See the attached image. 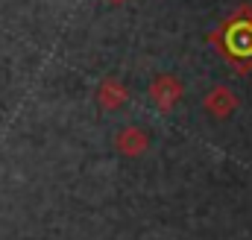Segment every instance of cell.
Wrapping results in <instances>:
<instances>
[{"label":"cell","instance_id":"4","mask_svg":"<svg viewBox=\"0 0 252 240\" xmlns=\"http://www.w3.org/2000/svg\"><path fill=\"white\" fill-rule=\"evenodd\" d=\"M103 97H106V103H118V100H121L124 94H121V91H118L115 85H106V91L100 94V100H103Z\"/></svg>","mask_w":252,"mask_h":240},{"label":"cell","instance_id":"2","mask_svg":"<svg viewBox=\"0 0 252 240\" xmlns=\"http://www.w3.org/2000/svg\"><path fill=\"white\" fill-rule=\"evenodd\" d=\"M121 147H124V150H129V152H138V150L144 147V135H141L138 129H129V132H124V135H121Z\"/></svg>","mask_w":252,"mask_h":240},{"label":"cell","instance_id":"3","mask_svg":"<svg viewBox=\"0 0 252 240\" xmlns=\"http://www.w3.org/2000/svg\"><path fill=\"white\" fill-rule=\"evenodd\" d=\"M229 106H232V100H229V94H226V91H217V94L211 97V109L223 112V109H229Z\"/></svg>","mask_w":252,"mask_h":240},{"label":"cell","instance_id":"1","mask_svg":"<svg viewBox=\"0 0 252 240\" xmlns=\"http://www.w3.org/2000/svg\"><path fill=\"white\" fill-rule=\"evenodd\" d=\"M156 97L161 100V106H170V103L179 97V85H176V82H170V79H164V82H158Z\"/></svg>","mask_w":252,"mask_h":240},{"label":"cell","instance_id":"5","mask_svg":"<svg viewBox=\"0 0 252 240\" xmlns=\"http://www.w3.org/2000/svg\"><path fill=\"white\" fill-rule=\"evenodd\" d=\"M109 3H124V0H109Z\"/></svg>","mask_w":252,"mask_h":240}]
</instances>
